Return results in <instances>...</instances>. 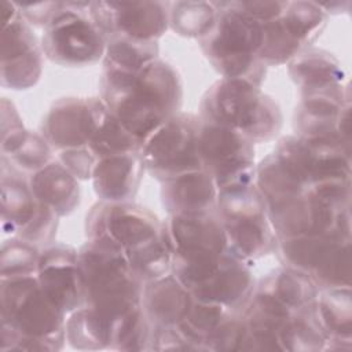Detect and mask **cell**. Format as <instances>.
Instances as JSON below:
<instances>
[{"mask_svg":"<svg viewBox=\"0 0 352 352\" xmlns=\"http://www.w3.org/2000/svg\"><path fill=\"white\" fill-rule=\"evenodd\" d=\"M216 213L230 248L248 261L276 252L278 239L256 183L219 191Z\"/></svg>","mask_w":352,"mask_h":352,"instance_id":"cell-7","label":"cell"},{"mask_svg":"<svg viewBox=\"0 0 352 352\" xmlns=\"http://www.w3.org/2000/svg\"><path fill=\"white\" fill-rule=\"evenodd\" d=\"M315 304L301 311H297L285 322L279 333L282 351H289V352L324 351L327 337L319 323Z\"/></svg>","mask_w":352,"mask_h":352,"instance_id":"cell-29","label":"cell"},{"mask_svg":"<svg viewBox=\"0 0 352 352\" xmlns=\"http://www.w3.org/2000/svg\"><path fill=\"white\" fill-rule=\"evenodd\" d=\"M234 311L214 304L194 300L186 319L177 326L195 351H206L208 340L217 331Z\"/></svg>","mask_w":352,"mask_h":352,"instance_id":"cell-32","label":"cell"},{"mask_svg":"<svg viewBox=\"0 0 352 352\" xmlns=\"http://www.w3.org/2000/svg\"><path fill=\"white\" fill-rule=\"evenodd\" d=\"M40 252L37 246L16 236L4 241L0 254V278L36 275Z\"/></svg>","mask_w":352,"mask_h":352,"instance_id":"cell-35","label":"cell"},{"mask_svg":"<svg viewBox=\"0 0 352 352\" xmlns=\"http://www.w3.org/2000/svg\"><path fill=\"white\" fill-rule=\"evenodd\" d=\"M28 180L36 199L59 217L70 214L80 204L78 179L60 162H50L32 173Z\"/></svg>","mask_w":352,"mask_h":352,"instance_id":"cell-25","label":"cell"},{"mask_svg":"<svg viewBox=\"0 0 352 352\" xmlns=\"http://www.w3.org/2000/svg\"><path fill=\"white\" fill-rule=\"evenodd\" d=\"M213 28L198 40L210 65L223 78H242L261 87L267 66L260 60L263 23L248 15L238 1L214 3Z\"/></svg>","mask_w":352,"mask_h":352,"instance_id":"cell-4","label":"cell"},{"mask_svg":"<svg viewBox=\"0 0 352 352\" xmlns=\"http://www.w3.org/2000/svg\"><path fill=\"white\" fill-rule=\"evenodd\" d=\"M254 290L271 296L292 312L314 305L319 294V287L308 275L286 265L261 278Z\"/></svg>","mask_w":352,"mask_h":352,"instance_id":"cell-27","label":"cell"},{"mask_svg":"<svg viewBox=\"0 0 352 352\" xmlns=\"http://www.w3.org/2000/svg\"><path fill=\"white\" fill-rule=\"evenodd\" d=\"M21 15L29 25L45 28L58 14L63 3L60 1H37V3H15Z\"/></svg>","mask_w":352,"mask_h":352,"instance_id":"cell-42","label":"cell"},{"mask_svg":"<svg viewBox=\"0 0 352 352\" xmlns=\"http://www.w3.org/2000/svg\"><path fill=\"white\" fill-rule=\"evenodd\" d=\"M43 70V48L14 1L1 4V85L29 89Z\"/></svg>","mask_w":352,"mask_h":352,"instance_id":"cell-14","label":"cell"},{"mask_svg":"<svg viewBox=\"0 0 352 352\" xmlns=\"http://www.w3.org/2000/svg\"><path fill=\"white\" fill-rule=\"evenodd\" d=\"M100 99L142 144L180 111L183 85L169 63L154 59L138 73L103 67Z\"/></svg>","mask_w":352,"mask_h":352,"instance_id":"cell-1","label":"cell"},{"mask_svg":"<svg viewBox=\"0 0 352 352\" xmlns=\"http://www.w3.org/2000/svg\"><path fill=\"white\" fill-rule=\"evenodd\" d=\"M349 103V84L334 91L301 95L293 121L296 136L304 140H338L351 147L337 131L341 110Z\"/></svg>","mask_w":352,"mask_h":352,"instance_id":"cell-19","label":"cell"},{"mask_svg":"<svg viewBox=\"0 0 352 352\" xmlns=\"http://www.w3.org/2000/svg\"><path fill=\"white\" fill-rule=\"evenodd\" d=\"M161 183L162 205L169 214L202 213L216 209L219 190L204 169L183 173Z\"/></svg>","mask_w":352,"mask_h":352,"instance_id":"cell-22","label":"cell"},{"mask_svg":"<svg viewBox=\"0 0 352 352\" xmlns=\"http://www.w3.org/2000/svg\"><path fill=\"white\" fill-rule=\"evenodd\" d=\"M144 170L140 151L102 157L94 168V190L103 202H131Z\"/></svg>","mask_w":352,"mask_h":352,"instance_id":"cell-20","label":"cell"},{"mask_svg":"<svg viewBox=\"0 0 352 352\" xmlns=\"http://www.w3.org/2000/svg\"><path fill=\"white\" fill-rule=\"evenodd\" d=\"M170 245L172 274L190 290L213 275L230 243L217 213L169 214L164 221Z\"/></svg>","mask_w":352,"mask_h":352,"instance_id":"cell-6","label":"cell"},{"mask_svg":"<svg viewBox=\"0 0 352 352\" xmlns=\"http://www.w3.org/2000/svg\"><path fill=\"white\" fill-rule=\"evenodd\" d=\"M157 58V41L136 40L125 36H110L106 38L103 67L138 73Z\"/></svg>","mask_w":352,"mask_h":352,"instance_id":"cell-30","label":"cell"},{"mask_svg":"<svg viewBox=\"0 0 352 352\" xmlns=\"http://www.w3.org/2000/svg\"><path fill=\"white\" fill-rule=\"evenodd\" d=\"M287 72L301 95L334 91L348 84L338 59L324 50L301 51L287 62Z\"/></svg>","mask_w":352,"mask_h":352,"instance_id":"cell-23","label":"cell"},{"mask_svg":"<svg viewBox=\"0 0 352 352\" xmlns=\"http://www.w3.org/2000/svg\"><path fill=\"white\" fill-rule=\"evenodd\" d=\"M58 157L59 162L78 180L92 179L94 168L98 162V158L88 146L60 151L58 153Z\"/></svg>","mask_w":352,"mask_h":352,"instance_id":"cell-40","label":"cell"},{"mask_svg":"<svg viewBox=\"0 0 352 352\" xmlns=\"http://www.w3.org/2000/svg\"><path fill=\"white\" fill-rule=\"evenodd\" d=\"M99 160L102 157L140 151L142 142L135 138L110 111L102 121L96 133L88 144Z\"/></svg>","mask_w":352,"mask_h":352,"instance_id":"cell-34","label":"cell"},{"mask_svg":"<svg viewBox=\"0 0 352 352\" xmlns=\"http://www.w3.org/2000/svg\"><path fill=\"white\" fill-rule=\"evenodd\" d=\"M201 118L179 111L151 133L140 147L144 169L160 182L201 170Z\"/></svg>","mask_w":352,"mask_h":352,"instance_id":"cell-9","label":"cell"},{"mask_svg":"<svg viewBox=\"0 0 352 352\" xmlns=\"http://www.w3.org/2000/svg\"><path fill=\"white\" fill-rule=\"evenodd\" d=\"M52 157V147L41 133L28 131L23 143L8 157H4L15 169L29 176L48 165Z\"/></svg>","mask_w":352,"mask_h":352,"instance_id":"cell-36","label":"cell"},{"mask_svg":"<svg viewBox=\"0 0 352 352\" xmlns=\"http://www.w3.org/2000/svg\"><path fill=\"white\" fill-rule=\"evenodd\" d=\"M254 289L252 263L228 248L213 275L190 292L197 301L214 302L234 312H242Z\"/></svg>","mask_w":352,"mask_h":352,"instance_id":"cell-18","label":"cell"},{"mask_svg":"<svg viewBox=\"0 0 352 352\" xmlns=\"http://www.w3.org/2000/svg\"><path fill=\"white\" fill-rule=\"evenodd\" d=\"M246 324L241 312H232L208 340L206 351H245Z\"/></svg>","mask_w":352,"mask_h":352,"instance_id":"cell-38","label":"cell"},{"mask_svg":"<svg viewBox=\"0 0 352 352\" xmlns=\"http://www.w3.org/2000/svg\"><path fill=\"white\" fill-rule=\"evenodd\" d=\"M107 113L100 98H60L44 116L41 135L58 153L87 147Z\"/></svg>","mask_w":352,"mask_h":352,"instance_id":"cell-15","label":"cell"},{"mask_svg":"<svg viewBox=\"0 0 352 352\" xmlns=\"http://www.w3.org/2000/svg\"><path fill=\"white\" fill-rule=\"evenodd\" d=\"M195 351L177 326L154 327L151 330L150 351Z\"/></svg>","mask_w":352,"mask_h":352,"instance_id":"cell-41","label":"cell"},{"mask_svg":"<svg viewBox=\"0 0 352 352\" xmlns=\"http://www.w3.org/2000/svg\"><path fill=\"white\" fill-rule=\"evenodd\" d=\"M59 216L47 205L38 204L34 216L14 235L37 248H45L55 239Z\"/></svg>","mask_w":352,"mask_h":352,"instance_id":"cell-37","label":"cell"},{"mask_svg":"<svg viewBox=\"0 0 352 352\" xmlns=\"http://www.w3.org/2000/svg\"><path fill=\"white\" fill-rule=\"evenodd\" d=\"M201 120L241 132L250 142L264 143L280 132L283 116L278 102L261 87L242 78H220L201 100Z\"/></svg>","mask_w":352,"mask_h":352,"instance_id":"cell-5","label":"cell"},{"mask_svg":"<svg viewBox=\"0 0 352 352\" xmlns=\"http://www.w3.org/2000/svg\"><path fill=\"white\" fill-rule=\"evenodd\" d=\"M88 14L106 38L157 41L169 26V4L162 1H94Z\"/></svg>","mask_w":352,"mask_h":352,"instance_id":"cell-16","label":"cell"},{"mask_svg":"<svg viewBox=\"0 0 352 352\" xmlns=\"http://www.w3.org/2000/svg\"><path fill=\"white\" fill-rule=\"evenodd\" d=\"M29 180L1 157V226L4 232L15 235L38 208Z\"/></svg>","mask_w":352,"mask_h":352,"instance_id":"cell-26","label":"cell"},{"mask_svg":"<svg viewBox=\"0 0 352 352\" xmlns=\"http://www.w3.org/2000/svg\"><path fill=\"white\" fill-rule=\"evenodd\" d=\"M1 351H60L66 314L45 294L36 275L0 278Z\"/></svg>","mask_w":352,"mask_h":352,"instance_id":"cell-2","label":"cell"},{"mask_svg":"<svg viewBox=\"0 0 352 352\" xmlns=\"http://www.w3.org/2000/svg\"><path fill=\"white\" fill-rule=\"evenodd\" d=\"M89 3H63L44 28L41 48L58 65L81 67L103 59L106 37L88 14Z\"/></svg>","mask_w":352,"mask_h":352,"instance_id":"cell-10","label":"cell"},{"mask_svg":"<svg viewBox=\"0 0 352 352\" xmlns=\"http://www.w3.org/2000/svg\"><path fill=\"white\" fill-rule=\"evenodd\" d=\"M316 315L327 341L324 351H348L352 346V301L351 286L319 290Z\"/></svg>","mask_w":352,"mask_h":352,"instance_id":"cell-24","label":"cell"},{"mask_svg":"<svg viewBox=\"0 0 352 352\" xmlns=\"http://www.w3.org/2000/svg\"><path fill=\"white\" fill-rule=\"evenodd\" d=\"M84 304L116 324L142 305L144 282L133 272L125 253L107 236L87 238L78 249Z\"/></svg>","mask_w":352,"mask_h":352,"instance_id":"cell-3","label":"cell"},{"mask_svg":"<svg viewBox=\"0 0 352 352\" xmlns=\"http://www.w3.org/2000/svg\"><path fill=\"white\" fill-rule=\"evenodd\" d=\"M87 238L107 236L132 258L165 234L164 221L133 202H98L85 219Z\"/></svg>","mask_w":352,"mask_h":352,"instance_id":"cell-13","label":"cell"},{"mask_svg":"<svg viewBox=\"0 0 352 352\" xmlns=\"http://www.w3.org/2000/svg\"><path fill=\"white\" fill-rule=\"evenodd\" d=\"M199 154L219 191L256 182L254 143L232 128L201 120Z\"/></svg>","mask_w":352,"mask_h":352,"instance_id":"cell-11","label":"cell"},{"mask_svg":"<svg viewBox=\"0 0 352 352\" xmlns=\"http://www.w3.org/2000/svg\"><path fill=\"white\" fill-rule=\"evenodd\" d=\"M283 265L308 275L322 289L351 286V234L333 231L278 239Z\"/></svg>","mask_w":352,"mask_h":352,"instance_id":"cell-8","label":"cell"},{"mask_svg":"<svg viewBox=\"0 0 352 352\" xmlns=\"http://www.w3.org/2000/svg\"><path fill=\"white\" fill-rule=\"evenodd\" d=\"M217 18L214 1H176L169 4V26L183 36L202 38Z\"/></svg>","mask_w":352,"mask_h":352,"instance_id":"cell-31","label":"cell"},{"mask_svg":"<svg viewBox=\"0 0 352 352\" xmlns=\"http://www.w3.org/2000/svg\"><path fill=\"white\" fill-rule=\"evenodd\" d=\"M194 297L172 272L143 286L142 305L151 327L179 326L188 315Z\"/></svg>","mask_w":352,"mask_h":352,"instance_id":"cell-21","label":"cell"},{"mask_svg":"<svg viewBox=\"0 0 352 352\" xmlns=\"http://www.w3.org/2000/svg\"><path fill=\"white\" fill-rule=\"evenodd\" d=\"M36 276L45 294L65 314H72L84 304L78 250L73 246L52 242L43 248Z\"/></svg>","mask_w":352,"mask_h":352,"instance_id":"cell-17","label":"cell"},{"mask_svg":"<svg viewBox=\"0 0 352 352\" xmlns=\"http://www.w3.org/2000/svg\"><path fill=\"white\" fill-rule=\"evenodd\" d=\"M282 19L293 37L307 50L326 28L327 14L318 3L287 1Z\"/></svg>","mask_w":352,"mask_h":352,"instance_id":"cell-33","label":"cell"},{"mask_svg":"<svg viewBox=\"0 0 352 352\" xmlns=\"http://www.w3.org/2000/svg\"><path fill=\"white\" fill-rule=\"evenodd\" d=\"M28 129L23 126L22 118L12 102L1 99V157L12 154L25 140Z\"/></svg>","mask_w":352,"mask_h":352,"instance_id":"cell-39","label":"cell"},{"mask_svg":"<svg viewBox=\"0 0 352 352\" xmlns=\"http://www.w3.org/2000/svg\"><path fill=\"white\" fill-rule=\"evenodd\" d=\"M66 341L78 351L110 349L111 326L92 308L81 305L66 319Z\"/></svg>","mask_w":352,"mask_h":352,"instance_id":"cell-28","label":"cell"},{"mask_svg":"<svg viewBox=\"0 0 352 352\" xmlns=\"http://www.w3.org/2000/svg\"><path fill=\"white\" fill-rule=\"evenodd\" d=\"M276 239L323 232L351 234V204L334 202L312 187L267 206Z\"/></svg>","mask_w":352,"mask_h":352,"instance_id":"cell-12","label":"cell"}]
</instances>
